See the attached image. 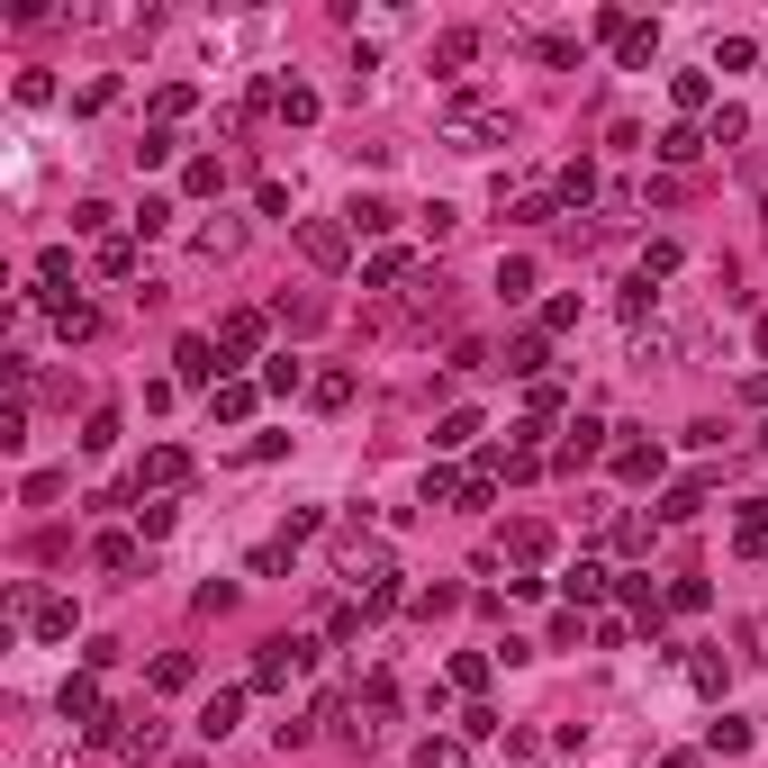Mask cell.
I'll list each match as a JSON object with an SVG mask.
<instances>
[{"label": "cell", "mask_w": 768, "mask_h": 768, "mask_svg": "<svg viewBox=\"0 0 768 768\" xmlns=\"http://www.w3.org/2000/svg\"><path fill=\"white\" fill-rule=\"evenodd\" d=\"M416 768H470V741H443V732L416 741Z\"/></svg>", "instance_id": "obj_32"}, {"label": "cell", "mask_w": 768, "mask_h": 768, "mask_svg": "<svg viewBox=\"0 0 768 768\" xmlns=\"http://www.w3.org/2000/svg\"><path fill=\"white\" fill-rule=\"evenodd\" d=\"M343 245H353V227H326V218L299 227V253H308L317 271H343Z\"/></svg>", "instance_id": "obj_9"}, {"label": "cell", "mask_w": 768, "mask_h": 768, "mask_svg": "<svg viewBox=\"0 0 768 768\" xmlns=\"http://www.w3.org/2000/svg\"><path fill=\"white\" fill-rule=\"evenodd\" d=\"M706 750L741 759V750H750V724H741V715H715V724H706Z\"/></svg>", "instance_id": "obj_29"}, {"label": "cell", "mask_w": 768, "mask_h": 768, "mask_svg": "<svg viewBox=\"0 0 768 768\" xmlns=\"http://www.w3.org/2000/svg\"><path fill=\"white\" fill-rule=\"evenodd\" d=\"M651 154H660V163H696V154H706V136L678 118V127H660V146H651Z\"/></svg>", "instance_id": "obj_24"}, {"label": "cell", "mask_w": 768, "mask_h": 768, "mask_svg": "<svg viewBox=\"0 0 768 768\" xmlns=\"http://www.w3.org/2000/svg\"><path fill=\"white\" fill-rule=\"evenodd\" d=\"M343 227H353V236H389V227H398V208H389V199H371V190H362V199H353V208H343Z\"/></svg>", "instance_id": "obj_20"}, {"label": "cell", "mask_w": 768, "mask_h": 768, "mask_svg": "<svg viewBox=\"0 0 768 768\" xmlns=\"http://www.w3.org/2000/svg\"><path fill=\"white\" fill-rule=\"evenodd\" d=\"M759 452H768V426H759Z\"/></svg>", "instance_id": "obj_61"}, {"label": "cell", "mask_w": 768, "mask_h": 768, "mask_svg": "<svg viewBox=\"0 0 768 768\" xmlns=\"http://www.w3.org/2000/svg\"><path fill=\"white\" fill-rule=\"evenodd\" d=\"M109 218H118L109 199H82V208H73V227H82V236H100V245H109Z\"/></svg>", "instance_id": "obj_48"}, {"label": "cell", "mask_w": 768, "mask_h": 768, "mask_svg": "<svg viewBox=\"0 0 768 768\" xmlns=\"http://www.w3.org/2000/svg\"><path fill=\"white\" fill-rule=\"evenodd\" d=\"M190 678H199V669H190V651H163V660H154V687H163V696H181Z\"/></svg>", "instance_id": "obj_39"}, {"label": "cell", "mask_w": 768, "mask_h": 768, "mask_svg": "<svg viewBox=\"0 0 768 768\" xmlns=\"http://www.w3.org/2000/svg\"><path fill=\"white\" fill-rule=\"evenodd\" d=\"M651 308H660V290H651V281H642V271H634V281H624V317H634V326H642V317H651Z\"/></svg>", "instance_id": "obj_49"}, {"label": "cell", "mask_w": 768, "mask_h": 768, "mask_svg": "<svg viewBox=\"0 0 768 768\" xmlns=\"http://www.w3.org/2000/svg\"><path fill=\"white\" fill-rule=\"evenodd\" d=\"M172 146H181L172 127H146V146H136V172H163V163H172Z\"/></svg>", "instance_id": "obj_36"}, {"label": "cell", "mask_w": 768, "mask_h": 768, "mask_svg": "<svg viewBox=\"0 0 768 768\" xmlns=\"http://www.w3.org/2000/svg\"><path fill=\"white\" fill-rule=\"evenodd\" d=\"M416 218H426V236H435V245H443V236H452V227H461V208H452V199H426V208H416Z\"/></svg>", "instance_id": "obj_47"}, {"label": "cell", "mask_w": 768, "mask_h": 768, "mask_svg": "<svg viewBox=\"0 0 768 768\" xmlns=\"http://www.w3.org/2000/svg\"><path fill=\"white\" fill-rule=\"evenodd\" d=\"M624 615H634L642 634H660V615H669V588H642V579H624Z\"/></svg>", "instance_id": "obj_15"}, {"label": "cell", "mask_w": 768, "mask_h": 768, "mask_svg": "<svg viewBox=\"0 0 768 768\" xmlns=\"http://www.w3.org/2000/svg\"><path fill=\"white\" fill-rule=\"evenodd\" d=\"M100 271H109V281H127V271H136V245H127V236H109V245H100Z\"/></svg>", "instance_id": "obj_53"}, {"label": "cell", "mask_w": 768, "mask_h": 768, "mask_svg": "<svg viewBox=\"0 0 768 768\" xmlns=\"http://www.w3.org/2000/svg\"><path fill=\"white\" fill-rule=\"evenodd\" d=\"M759 353H768V317H759Z\"/></svg>", "instance_id": "obj_60"}, {"label": "cell", "mask_w": 768, "mask_h": 768, "mask_svg": "<svg viewBox=\"0 0 768 768\" xmlns=\"http://www.w3.org/2000/svg\"><path fill=\"white\" fill-rule=\"evenodd\" d=\"M542 362H551V335H516V343H507V371H516L525 389L542 380Z\"/></svg>", "instance_id": "obj_17"}, {"label": "cell", "mask_w": 768, "mask_h": 768, "mask_svg": "<svg viewBox=\"0 0 768 768\" xmlns=\"http://www.w3.org/2000/svg\"><path fill=\"white\" fill-rule=\"evenodd\" d=\"M335 570L371 588V579H389V551H380V542H371L362 525H343V533H335Z\"/></svg>", "instance_id": "obj_3"}, {"label": "cell", "mask_w": 768, "mask_h": 768, "mask_svg": "<svg viewBox=\"0 0 768 768\" xmlns=\"http://www.w3.org/2000/svg\"><path fill=\"white\" fill-rule=\"evenodd\" d=\"M236 724H245V687H218V696L199 706V741H227Z\"/></svg>", "instance_id": "obj_11"}, {"label": "cell", "mask_w": 768, "mask_h": 768, "mask_svg": "<svg viewBox=\"0 0 768 768\" xmlns=\"http://www.w3.org/2000/svg\"><path fill=\"white\" fill-rule=\"evenodd\" d=\"M696 516H706V479H678L660 498V525H696Z\"/></svg>", "instance_id": "obj_21"}, {"label": "cell", "mask_w": 768, "mask_h": 768, "mask_svg": "<svg viewBox=\"0 0 768 768\" xmlns=\"http://www.w3.org/2000/svg\"><path fill=\"white\" fill-rule=\"evenodd\" d=\"M678 262H687V253H678L669 236H660V245H642V281H669V271H678Z\"/></svg>", "instance_id": "obj_43"}, {"label": "cell", "mask_w": 768, "mask_h": 768, "mask_svg": "<svg viewBox=\"0 0 768 768\" xmlns=\"http://www.w3.org/2000/svg\"><path fill=\"white\" fill-rule=\"evenodd\" d=\"M54 335H63V343H91V335H100V308H91V299H54Z\"/></svg>", "instance_id": "obj_16"}, {"label": "cell", "mask_w": 768, "mask_h": 768, "mask_svg": "<svg viewBox=\"0 0 768 768\" xmlns=\"http://www.w3.org/2000/svg\"><path fill=\"white\" fill-rule=\"evenodd\" d=\"M353 389H362L353 371H317V380H308V398H317L326 416H335V407H353Z\"/></svg>", "instance_id": "obj_25"}, {"label": "cell", "mask_w": 768, "mask_h": 768, "mask_svg": "<svg viewBox=\"0 0 768 768\" xmlns=\"http://www.w3.org/2000/svg\"><path fill=\"white\" fill-rule=\"evenodd\" d=\"M488 669H498L488 651H461V660H452V687H470V696H479V687H488Z\"/></svg>", "instance_id": "obj_46"}, {"label": "cell", "mask_w": 768, "mask_h": 768, "mask_svg": "<svg viewBox=\"0 0 768 768\" xmlns=\"http://www.w3.org/2000/svg\"><path fill=\"white\" fill-rule=\"evenodd\" d=\"M606 452V426H597V416H570V435H561V452H551V470H588Z\"/></svg>", "instance_id": "obj_8"}, {"label": "cell", "mask_w": 768, "mask_h": 768, "mask_svg": "<svg viewBox=\"0 0 768 768\" xmlns=\"http://www.w3.org/2000/svg\"><path fill=\"white\" fill-rule=\"evenodd\" d=\"M470 54H479V28H443V37H435V63H443V73H461Z\"/></svg>", "instance_id": "obj_28"}, {"label": "cell", "mask_w": 768, "mask_h": 768, "mask_svg": "<svg viewBox=\"0 0 768 768\" xmlns=\"http://www.w3.org/2000/svg\"><path fill=\"white\" fill-rule=\"evenodd\" d=\"M533 54L551 63V73H570V63H579V37H570V28H551V37H533Z\"/></svg>", "instance_id": "obj_35"}, {"label": "cell", "mask_w": 768, "mask_h": 768, "mask_svg": "<svg viewBox=\"0 0 768 768\" xmlns=\"http://www.w3.org/2000/svg\"><path fill=\"white\" fill-rule=\"evenodd\" d=\"M37 290H73V253H63V245L37 253Z\"/></svg>", "instance_id": "obj_33"}, {"label": "cell", "mask_w": 768, "mask_h": 768, "mask_svg": "<svg viewBox=\"0 0 768 768\" xmlns=\"http://www.w3.org/2000/svg\"><path fill=\"white\" fill-rule=\"evenodd\" d=\"M660 768H696V759H687V750H669V759H660Z\"/></svg>", "instance_id": "obj_58"}, {"label": "cell", "mask_w": 768, "mask_h": 768, "mask_svg": "<svg viewBox=\"0 0 768 768\" xmlns=\"http://www.w3.org/2000/svg\"><path fill=\"white\" fill-rule=\"evenodd\" d=\"M236 245H245V227H199V253H208V262H227Z\"/></svg>", "instance_id": "obj_51"}, {"label": "cell", "mask_w": 768, "mask_h": 768, "mask_svg": "<svg viewBox=\"0 0 768 768\" xmlns=\"http://www.w3.org/2000/svg\"><path fill=\"white\" fill-rule=\"evenodd\" d=\"M118 443V407H91V426H82V452H109Z\"/></svg>", "instance_id": "obj_44"}, {"label": "cell", "mask_w": 768, "mask_h": 768, "mask_svg": "<svg viewBox=\"0 0 768 768\" xmlns=\"http://www.w3.org/2000/svg\"><path fill=\"white\" fill-rule=\"evenodd\" d=\"M615 54H624V73H651V54H660V28H642V19H634V28L615 37Z\"/></svg>", "instance_id": "obj_19"}, {"label": "cell", "mask_w": 768, "mask_h": 768, "mask_svg": "<svg viewBox=\"0 0 768 768\" xmlns=\"http://www.w3.org/2000/svg\"><path fill=\"white\" fill-rule=\"evenodd\" d=\"M308 660H317V642H262V660H253V687H262V696H281V687H290Z\"/></svg>", "instance_id": "obj_4"}, {"label": "cell", "mask_w": 768, "mask_h": 768, "mask_svg": "<svg viewBox=\"0 0 768 768\" xmlns=\"http://www.w3.org/2000/svg\"><path fill=\"white\" fill-rule=\"evenodd\" d=\"M507 136H516L507 100H479V91H461V100L443 109V146H452V154H488V146H507Z\"/></svg>", "instance_id": "obj_1"}, {"label": "cell", "mask_w": 768, "mask_h": 768, "mask_svg": "<svg viewBox=\"0 0 768 768\" xmlns=\"http://www.w3.org/2000/svg\"><path fill=\"white\" fill-rule=\"evenodd\" d=\"M669 100L696 118V109H715V82H706V73H669Z\"/></svg>", "instance_id": "obj_30"}, {"label": "cell", "mask_w": 768, "mask_h": 768, "mask_svg": "<svg viewBox=\"0 0 768 768\" xmlns=\"http://www.w3.org/2000/svg\"><path fill=\"white\" fill-rule=\"evenodd\" d=\"M290 561H299V542H281V533H271V542H253V561H245V570H253V579H281Z\"/></svg>", "instance_id": "obj_27"}, {"label": "cell", "mask_w": 768, "mask_h": 768, "mask_svg": "<svg viewBox=\"0 0 768 768\" xmlns=\"http://www.w3.org/2000/svg\"><path fill=\"white\" fill-rule=\"evenodd\" d=\"M452 606H461V588H452V579H435V588H416V615H426V624H435V615H452Z\"/></svg>", "instance_id": "obj_45"}, {"label": "cell", "mask_w": 768, "mask_h": 768, "mask_svg": "<svg viewBox=\"0 0 768 768\" xmlns=\"http://www.w3.org/2000/svg\"><path fill=\"white\" fill-rule=\"evenodd\" d=\"M181 190H190V199H218V190H227V163H218V154L190 163V172H181Z\"/></svg>", "instance_id": "obj_37"}, {"label": "cell", "mask_w": 768, "mask_h": 768, "mask_svg": "<svg viewBox=\"0 0 768 768\" xmlns=\"http://www.w3.org/2000/svg\"><path fill=\"white\" fill-rule=\"evenodd\" d=\"M750 398H759V407H768V371H759V380H750Z\"/></svg>", "instance_id": "obj_59"}, {"label": "cell", "mask_w": 768, "mask_h": 768, "mask_svg": "<svg viewBox=\"0 0 768 768\" xmlns=\"http://www.w3.org/2000/svg\"><path fill=\"white\" fill-rule=\"evenodd\" d=\"M525 407H533V426H542V416H561V380H533V389H525Z\"/></svg>", "instance_id": "obj_55"}, {"label": "cell", "mask_w": 768, "mask_h": 768, "mask_svg": "<svg viewBox=\"0 0 768 768\" xmlns=\"http://www.w3.org/2000/svg\"><path fill=\"white\" fill-rule=\"evenodd\" d=\"M100 750H118V759H154V750H163L154 706H127V715H109V724H100Z\"/></svg>", "instance_id": "obj_2"}, {"label": "cell", "mask_w": 768, "mask_h": 768, "mask_svg": "<svg viewBox=\"0 0 768 768\" xmlns=\"http://www.w3.org/2000/svg\"><path fill=\"white\" fill-rule=\"evenodd\" d=\"M172 362H181V380H190V389H218V380H227L218 335H181V343H172Z\"/></svg>", "instance_id": "obj_5"}, {"label": "cell", "mask_w": 768, "mask_h": 768, "mask_svg": "<svg viewBox=\"0 0 768 768\" xmlns=\"http://www.w3.org/2000/svg\"><path fill=\"white\" fill-rule=\"evenodd\" d=\"M407 271H416V253H407V245H380V253L362 262V290H398Z\"/></svg>", "instance_id": "obj_13"}, {"label": "cell", "mask_w": 768, "mask_h": 768, "mask_svg": "<svg viewBox=\"0 0 768 768\" xmlns=\"http://www.w3.org/2000/svg\"><path fill=\"white\" fill-rule=\"evenodd\" d=\"M91 561L127 579V570H146V551H136V533H100V542H91Z\"/></svg>", "instance_id": "obj_22"}, {"label": "cell", "mask_w": 768, "mask_h": 768, "mask_svg": "<svg viewBox=\"0 0 768 768\" xmlns=\"http://www.w3.org/2000/svg\"><path fill=\"white\" fill-rule=\"evenodd\" d=\"M190 768H199V759H190Z\"/></svg>", "instance_id": "obj_62"}, {"label": "cell", "mask_w": 768, "mask_h": 768, "mask_svg": "<svg viewBox=\"0 0 768 768\" xmlns=\"http://www.w3.org/2000/svg\"><path fill=\"white\" fill-rule=\"evenodd\" d=\"M498 290H507V299H533V262H525V253L498 262Z\"/></svg>", "instance_id": "obj_42"}, {"label": "cell", "mask_w": 768, "mask_h": 768, "mask_svg": "<svg viewBox=\"0 0 768 768\" xmlns=\"http://www.w3.org/2000/svg\"><path fill=\"white\" fill-rule=\"evenodd\" d=\"M507 551H516V561H542L551 533H542V525H516V533H507Z\"/></svg>", "instance_id": "obj_52"}, {"label": "cell", "mask_w": 768, "mask_h": 768, "mask_svg": "<svg viewBox=\"0 0 768 768\" xmlns=\"http://www.w3.org/2000/svg\"><path fill=\"white\" fill-rule=\"evenodd\" d=\"M615 551H651V525L642 516H615Z\"/></svg>", "instance_id": "obj_56"}, {"label": "cell", "mask_w": 768, "mask_h": 768, "mask_svg": "<svg viewBox=\"0 0 768 768\" xmlns=\"http://www.w3.org/2000/svg\"><path fill=\"white\" fill-rule=\"evenodd\" d=\"M687 678H696V696H724V660H715V651H696Z\"/></svg>", "instance_id": "obj_50"}, {"label": "cell", "mask_w": 768, "mask_h": 768, "mask_svg": "<svg viewBox=\"0 0 768 768\" xmlns=\"http://www.w3.org/2000/svg\"><path fill=\"white\" fill-rule=\"evenodd\" d=\"M54 715L73 724V732H91V741H100V724H109V715H100V687H91V678H63V696H54Z\"/></svg>", "instance_id": "obj_7"}, {"label": "cell", "mask_w": 768, "mask_h": 768, "mask_svg": "<svg viewBox=\"0 0 768 768\" xmlns=\"http://www.w3.org/2000/svg\"><path fill=\"white\" fill-rule=\"evenodd\" d=\"M551 199H561V208H588V199H597V163H588V154L561 163V172H551Z\"/></svg>", "instance_id": "obj_14"}, {"label": "cell", "mask_w": 768, "mask_h": 768, "mask_svg": "<svg viewBox=\"0 0 768 768\" xmlns=\"http://www.w3.org/2000/svg\"><path fill=\"white\" fill-rule=\"evenodd\" d=\"M561 588H570V606H597V597H606V561H570Z\"/></svg>", "instance_id": "obj_23"}, {"label": "cell", "mask_w": 768, "mask_h": 768, "mask_svg": "<svg viewBox=\"0 0 768 768\" xmlns=\"http://www.w3.org/2000/svg\"><path fill=\"white\" fill-rule=\"evenodd\" d=\"M299 380H308V371H299V362H290V353H271V362H262V389H271V398H290V389H299Z\"/></svg>", "instance_id": "obj_41"}, {"label": "cell", "mask_w": 768, "mask_h": 768, "mask_svg": "<svg viewBox=\"0 0 768 768\" xmlns=\"http://www.w3.org/2000/svg\"><path fill=\"white\" fill-rule=\"evenodd\" d=\"M218 353H227V371H236L245 353H262V317H253V308H236V317L218 326Z\"/></svg>", "instance_id": "obj_12"}, {"label": "cell", "mask_w": 768, "mask_h": 768, "mask_svg": "<svg viewBox=\"0 0 768 768\" xmlns=\"http://www.w3.org/2000/svg\"><path fill=\"white\" fill-rule=\"evenodd\" d=\"M498 732H507V724L488 715V706H470V715H461V741H498Z\"/></svg>", "instance_id": "obj_57"}, {"label": "cell", "mask_w": 768, "mask_h": 768, "mask_svg": "<svg viewBox=\"0 0 768 768\" xmlns=\"http://www.w3.org/2000/svg\"><path fill=\"white\" fill-rule=\"evenodd\" d=\"M669 353H678L669 326H642V335H634V362H669Z\"/></svg>", "instance_id": "obj_40"}, {"label": "cell", "mask_w": 768, "mask_h": 768, "mask_svg": "<svg viewBox=\"0 0 768 768\" xmlns=\"http://www.w3.org/2000/svg\"><path fill=\"white\" fill-rule=\"evenodd\" d=\"M732 551H741V561H759V551H768V498H750V507H741V525H732Z\"/></svg>", "instance_id": "obj_18"}, {"label": "cell", "mask_w": 768, "mask_h": 768, "mask_svg": "<svg viewBox=\"0 0 768 768\" xmlns=\"http://www.w3.org/2000/svg\"><path fill=\"white\" fill-rule=\"evenodd\" d=\"M190 479V452L181 443H154L146 461H136V498H163V488H181Z\"/></svg>", "instance_id": "obj_6"}, {"label": "cell", "mask_w": 768, "mask_h": 768, "mask_svg": "<svg viewBox=\"0 0 768 768\" xmlns=\"http://www.w3.org/2000/svg\"><path fill=\"white\" fill-rule=\"evenodd\" d=\"M470 435H479V407H452V416H443V426H435V452H461Z\"/></svg>", "instance_id": "obj_31"}, {"label": "cell", "mask_w": 768, "mask_h": 768, "mask_svg": "<svg viewBox=\"0 0 768 768\" xmlns=\"http://www.w3.org/2000/svg\"><path fill=\"white\" fill-rule=\"evenodd\" d=\"M190 109H199V91H190V82H163V91H154V118H163V127H172V118H190Z\"/></svg>", "instance_id": "obj_38"}, {"label": "cell", "mask_w": 768, "mask_h": 768, "mask_svg": "<svg viewBox=\"0 0 768 768\" xmlns=\"http://www.w3.org/2000/svg\"><path fill=\"white\" fill-rule=\"evenodd\" d=\"M615 479H660V443H615Z\"/></svg>", "instance_id": "obj_26"}, {"label": "cell", "mask_w": 768, "mask_h": 768, "mask_svg": "<svg viewBox=\"0 0 768 768\" xmlns=\"http://www.w3.org/2000/svg\"><path fill=\"white\" fill-rule=\"evenodd\" d=\"M109 100H118V73H91V82H82V91H73V118H100V109H109Z\"/></svg>", "instance_id": "obj_34"}, {"label": "cell", "mask_w": 768, "mask_h": 768, "mask_svg": "<svg viewBox=\"0 0 768 768\" xmlns=\"http://www.w3.org/2000/svg\"><path fill=\"white\" fill-rule=\"evenodd\" d=\"M163 227H172V199H163V190H154V199H146V208H136V236H163Z\"/></svg>", "instance_id": "obj_54"}, {"label": "cell", "mask_w": 768, "mask_h": 768, "mask_svg": "<svg viewBox=\"0 0 768 768\" xmlns=\"http://www.w3.org/2000/svg\"><path fill=\"white\" fill-rule=\"evenodd\" d=\"M253 407H262V380H218L208 389V416H218V426H245Z\"/></svg>", "instance_id": "obj_10"}]
</instances>
